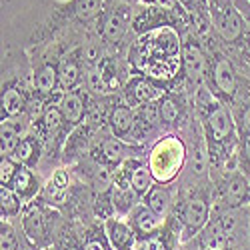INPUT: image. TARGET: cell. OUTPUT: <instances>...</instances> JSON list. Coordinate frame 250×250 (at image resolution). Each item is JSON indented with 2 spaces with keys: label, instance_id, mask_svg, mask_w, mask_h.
Listing matches in <instances>:
<instances>
[{
  "label": "cell",
  "instance_id": "cell-6",
  "mask_svg": "<svg viewBox=\"0 0 250 250\" xmlns=\"http://www.w3.org/2000/svg\"><path fill=\"white\" fill-rule=\"evenodd\" d=\"M210 180L214 186V204L220 212L240 210L242 206L250 204V178L240 168L212 174Z\"/></svg>",
  "mask_w": 250,
  "mask_h": 250
},
{
  "label": "cell",
  "instance_id": "cell-28",
  "mask_svg": "<svg viewBox=\"0 0 250 250\" xmlns=\"http://www.w3.org/2000/svg\"><path fill=\"white\" fill-rule=\"evenodd\" d=\"M248 2H250V0H248Z\"/></svg>",
  "mask_w": 250,
  "mask_h": 250
},
{
  "label": "cell",
  "instance_id": "cell-20",
  "mask_svg": "<svg viewBox=\"0 0 250 250\" xmlns=\"http://www.w3.org/2000/svg\"><path fill=\"white\" fill-rule=\"evenodd\" d=\"M82 250H112L104 224H90L82 234Z\"/></svg>",
  "mask_w": 250,
  "mask_h": 250
},
{
  "label": "cell",
  "instance_id": "cell-9",
  "mask_svg": "<svg viewBox=\"0 0 250 250\" xmlns=\"http://www.w3.org/2000/svg\"><path fill=\"white\" fill-rule=\"evenodd\" d=\"M106 128L112 136L134 144V130H136V112L132 106H128V102L120 96L114 98L110 112H108V124Z\"/></svg>",
  "mask_w": 250,
  "mask_h": 250
},
{
  "label": "cell",
  "instance_id": "cell-1",
  "mask_svg": "<svg viewBox=\"0 0 250 250\" xmlns=\"http://www.w3.org/2000/svg\"><path fill=\"white\" fill-rule=\"evenodd\" d=\"M192 106L204 132L208 160H210V176L238 168L240 136L230 106L224 100L216 98L206 84L192 92Z\"/></svg>",
  "mask_w": 250,
  "mask_h": 250
},
{
  "label": "cell",
  "instance_id": "cell-3",
  "mask_svg": "<svg viewBox=\"0 0 250 250\" xmlns=\"http://www.w3.org/2000/svg\"><path fill=\"white\" fill-rule=\"evenodd\" d=\"M214 210V186L212 180L192 188H178V202L172 218L180 230V242L194 238L210 222Z\"/></svg>",
  "mask_w": 250,
  "mask_h": 250
},
{
  "label": "cell",
  "instance_id": "cell-26",
  "mask_svg": "<svg viewBox=\"0 0 250 250\" xmlns=\"http://www.w3.org/2000/svg\"><path fill=\"white\" fill-rule=\"evenodd\" d=\"M130 4L144 6V4H152V6H164V8H176L180 2L178 0H126Z\"/></svg>",
  "mask_w": 250,
  "mask_h": 250
},
{
  "label": "cell",
  "instance_id": "cell-23",
  "mask_svg": "<svg viewBox=\"0 0 250 250\" xmlns=\"http://www.w3.org/2000/svg\"><path fill=\"white\" fill-rule=\"evenodd\" d=\"M22 168L12 156H2L0 158V188H12V182Z\"/></svg>",
  "mask_w": 250,
  "mask_h": 250
},
{
  "label": "cell",
  "instance_id": "cell-15",
  "mask_svg": "<svg viewBox=\"0 0 250 250\" xmlns=\"http://www.w3.org/2000/svg\"><path fill=\"white\" fill-rule=\"evenodd\" d=\"M126 220L132 226V230L136 232L138 242L144 240V238L154 236L156 232H160V224H162V220L144 202H140V204H136L132 208L130 214L126 216Z\"/></svg>",
  "mask_w": 250,
  "mask_h": 250
},
{
  "label": "cell",
  "instance_id": "cell-17",
  "mask_svg": "<svg viewBox=\"0 0 250 250\" xmlns=\"http://www.w3.org/2000/svg\"><path fill=\"white\" fill-rule=\"evenodd\" d=\"M12 158L20 164V166H26V168H34L42 162L44 158V144L34 132H28L22 140L18 142V146L12 154Z\"/></svg>",
  "mask_w": 250,
  "mask_h": 250
},
{
  "label": "cell",
  "instance_id": "cell-27",
  "mask_svg": "<svg viewBox=\"0 0 250 250\" xmlns=\"http://www.w3.org/2000/svg\"><path fill=\"white\" fill-rule=\"evenodd\" d=\"M234 6L238 8V12L244 18L246 26L250 28V2H248V0H234Z\"/></svg>",
  "mask_w": 250,
  "mask_h": 250
},
{
  "label": "cell",
  "instance_id": "cell-22",
  "mask_svg": "<svg viewBox=\"0 0 250 250\" xmlns=\"http://www.w3.org/2000/svg\"><path fill=\"white\" fill-rule=\"evenodd\" d=\"M52 250H82V242L76 238L72 230H68L66 224H60L54 234Z\"/></svg>",
  "mask_w": 250,
  "mask_h": 250
},
{
  "label": "cell",
  "instance_id": "cell-24",
  "mask_svg": "<svg viewBox=\"0 0 250 250\" xmlns=\"http://www.w3.org/2000/svg\"><path fill=\"white\" fill-rule=\"evenodd\" d=\"M0 248L2 250H18V234L10 220H2L0 224Z\"/></svg>",
  "mask_w": 250,
  "mask_h": 250
},
{
  "label": "cell",
  "instance_id": "cell-4",
  "mask_svg": "<svg viewBox=\"0 0 250 250\" xmlns=\"http://www.w3.org/2000/svg\"><path fill=\"white\" fill-rule=\"evenodd\" d=\"M186 158H188L186 142L178 132H166L158 140H154L146 154L154 182L168 186L176 178H180L186 166Z\"/></svg>",
  "mask_w": 250,
  "mask_h": 250
},
{
  "label": "cell",
  "instance_id": "cell-14",
  "mask_svg": "<svg viewBox=\"0 0 250 250\" xmlns=\"http://www.w3.org/2000/svg\"><path fill=\"white\" fill-rule=\"evenodd\" d=\"M68 194H70V170L60 166L44 182V188L40 192V200L48 206H60L62 202H66Z\"/></svg>",
  "mask_w": 250,
  "mask_h": 250
},
{
  "label": "cell",
  "instance_id": "cell-16",
  "mask_svg": "<svg viewBox=\"0 0 250 250\" xmlns=\"http://www.w3.org/2000/svg\"><path fill=\"white\" fill-rule=\"evenodd\" d=\"M230 110L238 128V136L250 134V80L240 74V88L230 104Z\"/></svg>",
  "mask_w": 250,
  "mask_h": 250
},
{
  "label": "cell",
  "instance_id": "cell-2",
  "mask_svg": "<svg viewBox=\"0 0 250 250\" xmlns=\"http://www.w3.org/2000/svg\"><path fill=\"white\" fill-rule=\"evenodd\" d=\"M208 10L220 50L250 80V28L234 6V0H208Z\"/></svg>",
  "mask_w": 250,
  "mask_h": 250
},
{
  "label": "cell",
  "instance_id": "cell-8",
  "mask_svg": "<svg viewBox=\"0 0 250 250\" xmlns=\"http://www.w3.org/2000/svg\"><path fill=\"white\" fill-rule=\"evenodd\" d=\"M168 90H170V84H166V82L154 80L146 74L132 70L130 78L126 80V84L122 88V98L128 102V106L138 108L142 104L158 102Z\"/></svg>",
  "mask_w": 250,
  "mask_h": 250
},
{
  "label": "cell",
  "instance_id": "cell-19",
  "mask_svg": "<svg viewBox=\"0 0 250 250\" xmlns=\"http://www.w3.org/2000/svg\"><path fill=\"white\" fill-rule=\"evenodd\" d=\"M142 202L146 204L160 220H164L166 216H170L172 208L176 204L172 190L168 188V186H164V184H154L152 188L148 190V194L142 198Z\"/></svg>",
  "mask_w": 250,
  "mask_h": 250
},
{
  "label": "cell",
  "instance_id": "cell-13",
  "mask_svg": "<svg viewBox=\"0 0 250 250\" xmlns=\"http://www.w3.org/2000/svg\"><path fill=\"white\" fill-rule=\"evenodd\" d=\"M104 230L110 240L112 250H136L138 248V236L132 230L128 220L122 216H112L104 220Z\"/></svg>",
  "mask_w": 250,
  "mask_h": 250
},
{
  "label": "cell",
  "instance_id": "cell-25",
  "mask_svg": "<svg viewBox=\"0 0 250 250\" xmlns=\"http://www.w3.org/2000/svg\"><path fill=\"white\" fill-rule=\"evenodd\" d=\"M160 234H162V232H156V234L150 236V238L140 240L136 250H168V246H166V242L162 240Z\"/></svg>",
  "mask_w": 250,
  "mask_h": 250
},
{
  "label": "cell",
  "instance_id": "cell-18",
  "mask_svg": "<svg viewBox=\"0 0 250 250\" xmlns=\"http://www.w3.org/2000/svg\"><path fill=\"white\" fill-rule=\"evenodd\" d=\"M42 188H44V182L40 178V174L34 168H26V166H22V168L18 170V174L12 182V190L22 198L24 204L36 200V196L42 192Z\"/></svg>",
  "mask_w": 250,
  "mask_h": 250
},
{
  "label": "cell",
  "instance_id": "cell-5",
  "mask_svg": "<svg viewBox=\"0 0 250 250\" xmlns=\"http://www.w3.org/2000/svg\"><path fill=\"white\" fill-rule=\"evenodd\" d=\"M204 50L208 54V70H206L204 84L210 88V92L216 98L224 100L230 106L240 88V72L234 66V62L220 50L218 40L204 46Z\"/></svg>",
  "mask_w": 250,
  "mask_h": 250
},
{
  "label": "cell",
  "instance_id": "cell-7",
  "mask_svg": "<svg viewBox=\"0 0 250 250\" xmlns=\"http://www.w3.org/2000/svg\"><path fill=\"white\" fill-rule=\"evenodd\" d=\"M206 70H208V54L204 46L192 32L184 34L182 36V78L190 94L204 84Z\"/></svg>",
  "mask_w": 250,
  "mask_h": 250
},
{
  "label": "cell",
  "instance_id": "cell-10",
  "mask_svg": "<svg viewBox=\"0 0 250 250\" xmlns=\"http://www.w3.org/2000/svg\"><path fill=\"white\" fill-rule=\"evenodd\" d=\"M88 104H90V94H88V90L84 86H80L76 90H70V92H62V96L58 100V108H60L62 118H64L70 132L74 128H78L80 124L86 122Z\"/></svg>",
  "mask_w": 250,
  "mask_h": 250
},
{
  "label": "cell",
  "instance_id": "cell-21",
  "mask_svg": "<svg viewBox=\"0 0 250 250\" xmlns=\"http://www.w3.org/2000/svg\"><path fill=\"white\" fill-rule=\"evenodd\" d=\"M24 202L12 188H0V210H2V220H12L24 212Z\"/></svg>",
  "mask_w": 250,
  "mask_h": 250
},
{
  "label": "cell",
  "instance_id": "cell-12",
  "mask_svg": "<svg viewBox=\"0 0 250 250\" xmlns=\"http://www.w3.org/2000/svg\"><path fill=\"white\" fill-rule=\"evenodd\" d=\"M110 0H64V8L74 26H96Z\"/></svg>",
  "mask_w": 250,
  "mask_h": 250
},
{
  "label": "cell",
  "instance_id": "cell-11",
  "mask_svg": "<svg viewBox=\"0 0 250 250\" xmlns=\"http://www.w3.org/2000/svg\"><path fill=\"white\" fill-rule=\"evenodd\" d=\"M84 64L80 60V46L66 50L58 58V78H60V92H70L84 86Z\"/></svg>",
  "mask_w": 250,
  "mask_h": 250
}]
</instances>
